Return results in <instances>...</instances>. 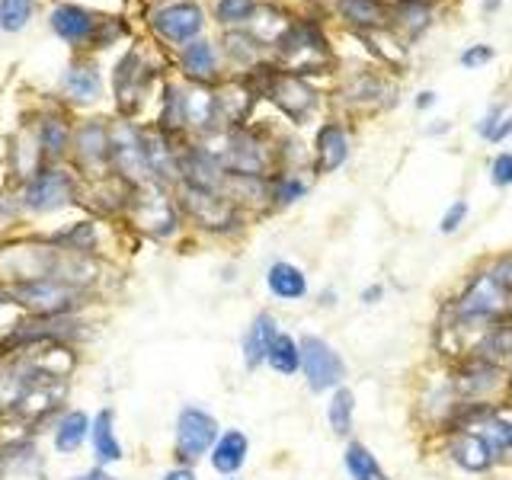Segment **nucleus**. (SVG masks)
Returning <instances> with one entry per match:
<instances>
[{
	"label": "nucleus",
	"mask_w": 512,
	"mask_h": 480,
	"mask_svg": "<svg viewBox=\"0 0 512 480\" xmlns=\"http://www.w3.org/2000/svg\"><path fill=\"white\" fill-rule=\"evenodd\" d=\"M509 304H512L509 295L487 276V269H484V272H477V276L468 282V288L458 295L452 317H455L458 327H480L484 330L487 324H493V320L506 317Z\"/></svg>",
	"instance_id": "1"
},
{
	"label": "nucleus",
	"mask_w": 512,
	"mask_h": 480,
	"mask_svg": "<svg viewBox=\"0 0 512 480\" xmlns=\"http://www.w3.org/2000/svg\"><path fill=\"white\" fill-rule=\"evenodd\" d=\"M7 292H10V301L23 304V308H29L36 317H64L80 298L77 288L58 279H26V282L10 285Z\"/></svg>",
	"instance_id": "2"
},
{
	"label": "nucleus",
	"mask_w": 512,
	"mask_h": 480,
	"mask_svg": "<svg viewBox=\"0 0 512 480\" xmlns=\"http://www.w3.org/2000/svg\"><path fill=\"white\" fill-rule=\"evenodd\" d=\"M301 346V372L308 378V388L314 394L336 391L346 381V362L327 340L320 336H304Z\"/></svg>",
	"instance_id": "3"
},
{
	"label": "nucleus",
	"mask_w": 512,
	"mask_h": 480,
	"mask_svg": "<svg viewBox=\"0 0 512 480\" xmlns=\"http://www.w3.org/2000/svg\"><path fill=\"white\" fill-rule=\"evenodd\" d=\"M218 442V423L212 413L199 407H183L176 416V455L183 464L199 461Z\"/></svg>",
	"instance_id": "4"
},
{
	"label": "nucleus",
	"mask_w": 512,
	"mask_h": 480,
	"mask_svg": "<svg viewBox=\"0 0 512 480\" xmlns=\"http://www.w3.org/2000/svg\"><path fill=\"white\" fill-rule=\"evenodd\" d=\"M202 26H205V13L196 0H176V4H167L154 13V29L176 45L192 42L202 32Z\"/></svg>",
	"instance_id": "5"
},
{
	"label": "nucleus",
	"mask_w": 512,
	"mask_h": 480,
	"mask_svg": "<svg viewBox=\"0 0 512 480\" xmlns=\"http://www.w3.org/2000/svg\"><path fill=\"white\" fill-rule=\"evenodd\" d=\"M452 388L464 400H487L496 388H503V368L471 356L468 362H461L452 375Z\"/></svg>",
	"instance_id": "6"
},
{
	"label": "nucleus",
	"mask_w": 512,
	"mask_h": 480,
	"mask_svg": "<svg viewBox=\"0 0 512 480\" xmlns=\"http://www.w3.org/2000/svg\"><path fill=\"white\" fill-rule=\"evenodd\" d=\"M74 196V183L64 170H42L32 176V183L26 186L23 205L29 212H55L64 202Z\"/></svg>",
	"instance_id": "7"
},
{
	"label": "nucleus",
	"mask_w": 512,
	"mask_h": 480,
	"mask_svg": "<svg viewBox=\"0 0 512 480\" xmlns=\"http://www.w3.org/2000/svg\"><path fill=\"white\" fill-rule=\"evenodd\" d=\"M448 458H452L461 471L468 474H487L490 468L500 458L493 455V448L487 445V439L480 436L477 429H461V432H452V439H448Z\"/></svg>",
	"instance_id": "8"
},
{
	"label": "nucleus",
	"mask_w": 512,
	"mask_h": 480,
	"mask_svg": "<svg viewBox=\"0 0 512 480\" xmlns=\"http://www.w3.org/2000/svg\"><path fill=\"white\" fill-rule=\"evenodd\" d=\"M48 23L64 42H96V32H100V20L77 4H58Z\"/></svg>",
	"instance_id": "9"
},
{
	"label": "nucleus",
	"mask_w": 512,
	"mask_h": 480,
	"mask_svg": "<svg viewBox=\"0 0 512 480\" xmlns=\"http://www.w3.org/2000/svg\"><path fill=\"white\" fill-rule=\"evenodd\" d=\"M186 205H189V215L196 218L199 224H205V228H228V224L234 221V205L221 196V192H208V189H196L189 186L186 192Z\"/></svg>",
	"instance_id": "10"
},
{
	"label": "nucleus",
	"mask_w": 512,
	"mask_h": 480,
	"mask_svg": "<svg viewBox=\"0 0 512 480\" xmlns=\"http://www.w3.org/2000/svg\"><path fill=\"white\" fill-rule=\"evenodd\" d=\"M269 96H272V100H276L295 122H301V119L314 109V90H311L308 84H304V80L292 77V74L272 77Z\"/></svg>",
	"instance_id": "11"
},
{
	"label": "nucleus",
	"mask_w": 512,
	"mask_h": 480,
	"mask_svg": "<svg viewBox=\"0 0 512 480\" xmlns=\"http://www.w3.org/2000/svg\"><path fill=\"white\" fill-rule=\"evenodd\" d=\"M471 356L493 362V365H503L512 359V317L509 314L484 327V333L477 336V343L471 349Z\"/></svg>",
	"instance_id": "12"
},
{
	"label": "nucleus",
	"mask_w": 512,
	"mask_h": 480,
	"mask_svg": "<svg viewBox=\"0 0 512 480\" xmlns=\"http://www.w3.org/2000/svg\"><path fill=\"white\" fill-rule=\"evenodd\" d=\"M276 336H279V324H276V317H272L269 311L253 317V324L244 333V362H247V368H260L266 362L269 346H272Z\"/></svg>",
	"instance_id": "13"
},
{
	"label": "nucleus",
	"mask_w": 512,
	"mask_h": 480,
	"mask_svg": "<svg viewBox=\"0 0 512 480\" xmlns=\"http://www.w3.org/2000/svg\"><path fill=\"white\" fill-rule=\"evenodd\" d=\"M346 160H349V138L343 132V125L327 122L317 132V170L333 173V170H340Z\"/></svg>",
	"instance_id": "14"
},
{
	"label": "nucleus",
	"mask_w": 512,
	"mask_h": 480,
	"mask_svg": "<svg viewBox=\"0 0 512 480\" xmlns=\"http://www.w3.org/2000/svg\"><path fill=\"white\" fill-rule=\"evenodd\" d=\"M247 455H250V439L240 429H228L212 445V468L218 474H237L244 468Z\"/></svg>",
	"instance_id": "15"
},
{
	"label": "nucleus",
	"mask_w": 512,
	"mask_h": 480,
	"mask_svg": "<svg viewBox=\"0 0 512 480\" xmlns=\"http://www.w3.org/2000/svg\"><path fill=\"white\" fill-rule=\"evenodd\" d=\"M266 285L279 301H301L308 295V276H304V269H298L295 263H285V260L269 266Z\"/></svg>",
	"instance_id": "16"
},
{
	"label": "nucleus",
	"mask_w": 512,
	"mask_h": 480,
	"mask_svg": "<svg viewBox=\"0 0 512 480\" xmlns=\"http://www.w3.org/2000/svg\"><path fill=\"white\" fill-rule=\"evenodd\" d=\"M343 468L352 480H391L388 471L381 468V461L365 442H349L343 452Z\"/></svg>",
	"instance_id": "17"
},
{
	"label": "nucleus",
	"mask_w": 512,
	"mask_h": 480,
	"mask_svg": "<svg viewBox=\"0 0 512 480\" xmlns=\"http://www.w3.org/2000/svg\"><path fill=\"white\" fill-rule=\"evenodd\" d=\"M336 10L343 13L349 26L359 29H381L388 23V7L381 0H336Z\"/></svg>",
	"instance_id": "18"
},
{
	"label": "nucleus",
	"mask_w": 512,
	"mask_h": 480,
	"mask_svg": "<svg viewBox=\"0 0 512 480\" xmlns=\"http://www.w3.org/2000/svg\"><path fill=\"white\" fill-rule=\"evenodd\" d=\"M77 144H80V160H84L87 167H103L106 160H109L112 135H109V128H106V125L90 122L87 128H80Z\"/></svg>",
	"instance_id": "19"
},
{
	"label": "nucleus",
	"mask_w": 512,
	"mask_h": 480,
	"mask_svg": "<svg viewBox=\"0 0 512 480\" xmlns=\"http://www.w3.org/2000/svg\"><path fill=\"white\" fill-rule=\"evenodd\" d=\"M90 416L84 410H71L64 413L58 420V429H55V448L58 452H77L80 445H84V439L90 436Z\"/></svg>",
	"instance_id": "20"
},
{
	"label": "nucleus",
	"mask_w": 512,
	"mask_h": 480,
	"mask_svg": "<svg viewBox=\"0 0 512 480\" xmlns=\"http://www.w3.org/2000/svg\"><path fill=\"white\" fill-rule=\"evenodd\" d=\"M64 93L71 96V100H96L103 90V80L100 74H96V68H90V64H74V68H68V74H64L61 80Z\"/></svg>",
	"instance_id": "21"
},
{
	"label": "nucleus",
	"mask_w": 512,
	"mask_h": 480,
	"mask_svg": "<svg viewBox=\"0 0 512 480\" xmlns=\"http://www.w3.org/2000/svg\"><path fill=\"white\" fill-rule=\"evenodd\" d=\"M112 410H100L96 413V420H93V429H90V436H93V448H96V458H100L103 464L109 461H122V445L116 439V429H112Z\"/></svg>",
	"instance_id": "22"
},
{
	"label": "nucleus",
	"mask_w": 512,
	"mask_h": 480,
	"mask_svg": "<svg viewBox=\"0 0 512 480\" xmlns=\"http://www.w3.org/2000/svg\"><path fill=\"white\" fill-rule=\"evenodd\" d=\"M218 68V58H215V48L212 42H189L186 52H183V71L192 80H212Z\"/></svg>",
	"instance_id": "23"
},
{
	"label": "nucleus",
	"mask_w": 512,
	"mask_h": 480,
	"mask_svg": "<svg viewBox=\"0 0 512 480\" xmlns=\"http://www.w3.org/2000/svg\"><path fill=\"white\" fill-rule=\"evenodd\" d=\"M352 413H356V394H352L346 384L343 388H336L330 404H327V420H330V429L336 432L340 439H346L352 432Z\"/></svg>",
	"instance_id": "24"
},
{
	"label": "nucleus",
	"mask_w": 512,
	"mask_h": 480,
	"mask_svg": "<svg viewBox=\"0 0 512 480\" xmlns=\"http://www.w3.org/2000/svg\"><path fill=\"white\" fill-rule=\"evenodd\" d=\"M266 362L276 368L279 375H298V368H301V346H298L295 336L279 333L276 340H272V346H269Z\"/></svg>",
	"instance_id": "25"
},
{
	"label": "nucleus",
	"mask_w": 512,
	"mask_h": 480,
	"mask_svg": "<svg viewBox=\"0 0 512 480\" xmlns=\"http://www.w3.org/2000/svg\"><path fill=\"white\" fill-rule=\"evenodd\" d=\"M477 432L487 439V445L493 448L496 458L512 455V420H506V416H490L487 423L477 426Z\"/></svg>",
	"instance_id": "26"
},
{
	"label": "nucleus",
	"mask_w": 512,
	"mask_h": 480,
	"mask_svg": "<svg viewBox=\"0 0 512 480\" xmlns=\"http://www.w3.org/2000/svg\"><path fill=\"white\" fill-rule=\"evenodd\" d=\"M32 16V0H0V29L20 32Z\"/></svg>",
	"instance_id": "27"
},
{
	"label": "nucleus",
	"mask_w": 512,
	"mask_h": 480,
	"mask_svg": "<svg viewBox=\"0 0 512 480\" xmlns=\"http://www.w3.org/2000/svg\"><path fill=\"white\" fill-rule=\"evenodd\" d=\"M400 10V23L410 26L413 36H420V32L429 26V7L426 0H404V4H397Z\"/></svg>",
	"instance_id": "28"
},
{
	"label": "nucleus",
	"mask_w": 512,
	"mask_h": 480,
	"mask_svg": "<svg viewBox=\"0 0 512 480\" xmlns=\"http://www.w3.org/2000/svg\"><path fill=\"white\" fill-rule=\"evenodd\" d=\"M42 148L48 154H61L64 148H68V125H64L61 119L42 122Z\"/></svg>",
	"instance_id": "29"
},
{
	"label": "nucleus",
	"mask_w": 512,
	"mask_h": 480,
	"mask_svg": "<svg viewBox=\"0 0 512 480\" xmlns=\"http://www.w3.org/2000/svg\"><path fill=\"white\" fill-rule=\"evenodd\" d=\"M256 10V0H218L221 23H247Z\"/></svg>",
	"instance_id": "30"
},
{
	"label": "nucleus",
	"mask_w": 512,
	"mask_h": 480,
	"mask_svg": "<svg viewBox=\"0 0 512 480\" xmlns=\"http://www.w3.org/2000/svg\"><path fill=\"white\" fill-rule=\"evenodd\" d=\"M304 192H308V183H304V180H298L295 173H288V176H279V180H276V186H272V199H279L282 205H288V202L301 199Z\"/></svg>",
	"instance_id": "31"
},
{
	"label": "nucleus",
	"mask_w": 512,
	"mask_h": 480,
	"mask_svg": "<svg viewBox=\"0 0 512 480\" xmlns=\"http://www.w3.org/2000/svg\"><path fill=\"white\" fill-rule=\"evenodd\" d=\"M487 276L512 298V253H509V256H500V260H496V263L487 269Z\"/></svg>",
	"instance_id": "32"
},
{
	"label": "nucleus",
	"mask_w": 512,
	"mask_h": 480,
	"mask_svg": "<svg viewBox=\"0 0 512 480\" xmlns=\"http://www.w3.org/2000/svg\"><path fill=\"white\" fill-rule=\"evenodd\" d=\"M490 180L493 186H512V154H500L493 160V167H490Z\"/></svg>",
	"instance_id": "33"
},
{
	"label": "nucleus",
	"mask_w": 512,
	"mask_h": 480,
	"mask_svg": "<svg viewBox=\"0 0 512 480\" xmlns=\"http://www.w3.org/2000/svg\"><path fill=\"white\" fill-rule=\"evenodd\" d=\"M464 218H468V202H464V199H458V202H455V205H452V208H448V212H445V218H442V231H445V234L458 231Z\"/></svg>",
	"instance_id": "34"
},
{
	"label": "nucleus",
	"mask_w": 512,
	"mask_h": 480,
	"mask_svg": "<svg viewBox=\"0 0 512 480\" xmlns=\"http://www.w3.org/2000/svg\"><path fill=\"white\" fill-rule=\"evenodd\" d=\"M493 58V52L487 45H480V48H468V52L461 55V64L464 68H474V64H487Z\"/></svg>",
	"instance_id": "35"
},
{
	"label": "nucleus",
	"mask_w": 512,
	"mask_h": 480,
	"mask_svg": "<svg viewBox=\"0 0 512 480\" xmlns=\"http://www.w3.org/2000/svg\"><path fill=\"white\" fill-rule=\"evenodd\" d=\"M509 135H512V116H506L503 122H496V125H493L490 141H503V138H509Z\"/></svg>",
	"instance_id": "36"
},
{
	"label": "nucleus",
	"mask_w": 512,
	"mask_h": 480,
	"mask_svg": "<svg viewBox=\"0 0 512 480\" xmlns=\"http://www.w3.org/2000/svg\"><path fill=\"white\" fill-rule=\"evenodd\" d=\"M164 480H196V471L189 468V464H180V468H173L164 474Z\"/></svg>",
	"instance_id": "37"
},
{
	"label": "nucleus",
	"mask_w": 512,
	"mask_h": 480,
	"mask_svg": "<svg viewBox=\"0 0 512 480\" xmlns=\"http://www.w3.org/2000/svg\"><path fill=\"white\" fill-rule=\"evenodd\" d=\"M381 295H384V288H381V285H368L365 292H362V301H365V304H375V301H381Z\"/></svg>",
	"instance_id": "38"
},
{
	"label": "nucleus",
	"mask_w": 512,
	"mask_h": 480,
	"mask_svg": "<svg viewBox=\"0 0 512 480\" xmlns=\"http://www.w3.org/2000/svg\"><path fill=\"white\" fill-rule=\"evenodd\" d=\"M74 480H116V477H112V474H106L103 468H93V471L80 474V477H74Z\"/></svg>",
	"instance_id": "39"
},
{
	"label": "nucleus",
	"mask_w": 512,
	"mask_h": 480,
	"mask_svg": "<svg viewBox=\"0 0 512 480\" xmlns=\"http://www.w3.org/2000/svg\"><path fill=\"white\" fill-rule=\"evenodd\" d=\"M432 103H436V93H420V100H416V106H432Z\"/></svg>",
	"instance_id": "40"
},
{
	"label": "nucleus",
	"mask_w": 512,
	"mask_h": 480,
	"mask_svg": "<svg viewBox=\"0 0 512 480\" xmlns=\"http://www.w3.org/2000/svg\"><path fill=\"white\" fill-rule=\"evenodd\" d=\"M10 301V292H7V288H0V304H7Z\"/></svg>",
	"instance_id": "41"
},
{
	"label": "nucleus",
	"mask_w": 512,
	"mask_h": 480,
	"mask_svg": "<svg viewBox=\"0 0 512 480\" xmlns=\"http://www.w3.org/2000/svg\"><path fill=\"white\" fill-rule=\"evenodd\" d=\"M506 384H509V391H512V359H509V372H506Z\"/></svg>",
	"instance_id": "42"
}]
</instances>
